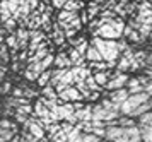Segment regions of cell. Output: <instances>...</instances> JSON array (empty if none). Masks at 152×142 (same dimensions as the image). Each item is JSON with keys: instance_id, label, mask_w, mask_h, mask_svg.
I'll return each mask as SVG.
<instances>
[{"instance_id": "d6986e66", "label": "cell", "mask_w": 152, "mask_h": 142, "mask_svg": "<svg viewBox=\"0 0 152 142\" xmlns=\"http://www.w3.org/2000/svg\"><path fill=\"white\" fill-rule=\"evenodd\" d=\"M140 127H152V115H151V111L138 116V129H140Z\"/></svg>"}, {"instance_id": "484cf974", "label": "cell", "mask_w": 152, "mask_h": 142, "mask_svg": "<svg viewBox=\"0 0 152 142\" xmlns=\"http://www.w3.org/2000/svg\"><path fill=\"white\" fill-rule=\"evenodd\" d=\"M9 50L5 45H0V63H9Z\"/></svg>"}, {"instance_id": "e0dca14e", "label": "cell", "mask_w": 152, "mask_h": 142, "mask_svg": "<svg viewBox=\"0 0 152 142\" xmlns=\"http://www.w3.org/2000/svg\"><path fill=\"white\" fill-rule=\"evenodd\" d=\"M43 98L45 99H50V101H56L58 99V94H56V91L51 86H45L43 88Z\"/></svg>"}, {"instance_id": "2e32d148", "label": "cell", "mask_w": 152, "mask_h": 142, "mask_svg": "<svg viewBox=\"0 0 152 142\" xmlns=\"http://www.w3.org/2000/svg\"><path fill=\"white\" fill-rule=\"evenodd\" d=\"M9 19H12V15H10V12H9L5 0H2V2H0V22L4 24V22L9 21Z\"/></svg>"}, {"instance_id": "ba28073f", "label": "cell", "mask_w": 152, "mask_h": 142, "mask_svg": "<svg viewBox=\"0 0 152 142\" xmlns=\"http://www.w3.org/2000/svg\"><path fill=\"white\" fill-rule=\"evenodd\" d=\"M53 65H55V68L72 67V63H70L69 57H67V53H65V52H62V53H58L56 57H53Z\"/></svg>"}, {"instance_id": "8d00e7d4", "label": "cell", "mask_w": 152, "mask_h": 142, "mask_svg": "<svg viewBox=\"0 0 152 142\" xmlns=\"http://www.w3.org/2000/svg\"><path fill=\"white\" fill-rule=\"evenodd\" d=\"M65 4H67V0H53V5H55L56 9H62Z\"/></svg>"}, {"instance_id": "277c9868", "label": "cell", "mask_w": 152, "mask_h": 142, "mask_svg": "<svg viewBox=\"0 0 152 142\" xmlns=\"http://www.w3.org/2000/svg\"><path fill=\"white\" fill-rule=\"evenodd\" d=\"M128 79H130V77H128L126 74L113 72V74H111V77L108 79V82H106V86H104V88L110 89V93H111V91H116V89H123L125 86H126Z\"/></svg>"}, {"instance_id": "9a60e30c", "label": "cell", "mask_w": 152, "mask_h": 142, "mask_svg": "<svg viewBox=\"0 0 152 142\" xmlns=\"http://www.w3.org/2000/svg\"><path fill=\"white\" fill-rule=\"evenodd\" d=\"M82 2L80 0H67V4H65V10H69V12H77V10H80L82 9Z\"/></svg>"}, {"instance_id": "1f68e13d", "label": "cell", "mask_w": 152, "mask_h": 142, "mask_svg": "<svg viewBox=\"0 0 152 142\" xmlns=\"http://www.w3.org/2000/svg\"><path fill=\"white\" fill-rule=\"evenodd\" d=\"M24 77H26V81H29V82H34L36 79H38V75L33 74V72H31V70H28V68L24 70Z\"/></svg>"}, {"instance_id": "ee69618b", "label": "cell", "mask_w": 152, "mask_h": 142, "mask_svg": "<svg viewBox=\"0 0 152 142\" xmlns=\"http://www.w3.org/2000/svg\"><path fill=\"white\" fill-rule=\"evenodd\" d=\"M2 67H4V65H2V63H0V68H2Z\"/></svg>"}, {"instance_id": "3957f363", "label": "cell", "mask_w": 152, "mask_h": 142, "mask_svg": "<svg viewBox=\"0 0 152 142\" xmlns=\"http://www.w3.org/2000/svg\"><path fill=\"white\" fill-rule=\"evenodd\" d=\"M149 98H151V94H147L145 91L138 93V94L128 96V98H126V99H125V101L120 104V115L130 116L132 111L137 108L138 104H142V103H147V101H149Z\"/></svg>"}, {"instance_id": "f546056e", "label": "cell", "mask_w": 152, "mask_h": 142, "mask_svg": "<svg viewBox=\"0 0 152 142\" xmlns=\"http://www.w3.org/2000/svg\"><path fill=\"white\" fill-rule=\"evenodd\" d=\"M80 142H103V139H97V137L92 135V134H82Z\"/></svg>"}, {"instance_id": "8fae6325", "label": "cell", "mask_w": 152, "mask_h": 142, "mask_svg": "<svg viewBox=\"0 0 152 142\" xmlns=\"http://www.w3.org/2000/svg\"><path fill=\"white\" fill-rule=\"evenodd\" d=\"M51 26H53V41H55L58 46H62L63 43H65V34H63V31L60 29V26L56 22L51 24Z\"/></svg>"}, {"instance_id": "4fadbf2b", "label": "cell", "mask_w": 152, "mask_h": 142, "mask_svg": "<svg viewBox=\"0 0 152 142\" xmlns=\"http://www.w3.org/2000/svg\"><path fill=\"white\" fill-rule=\"evenodd\" d=\"M116 127H121V129H130V127H137V122L130 118V116H121L116 120Z\"/></svg>"}, {"instance_id": "ab89813d", "label": "cell", "mask_w": 152, "mask_h": 142, "mask_svg": "<svg viewBox=\"0 0 152 142\" xmlns=\"http://www.w3.org/2000/svg\"><path fill=\"white\" fill-rule=\"evenodd\" d=\"M10 142H21V137H19V134H15V135L10 139Z\"/></svg>"}, {"instance_id": "f6af8a7d", "label": "cell", "mask_w": 152, "mask_h": 142, "mask_svg": "<svg viewBox=\"0 0 152 142\" xmlns=\"http://www.w3.org/2000/svg\"><path fill=\"white\" fill-rule=\"evenodd\" d=\"M0 142H4V141H0Z\"/></svg>"}, {"instance_id": "60d3db41", "label": "cell", "mask_w": 152, "mask_h": 142, "mask_svg": "<svg viewBox=\"0 0 152 142\" xmlns=\"http://www.w3.org/2000/svg\"><path fill=\"white\" fill-rule=\"evenodd\" d=\"M0 45H4V36L0 34Z\"/></svg>"}, {"instance_id": "d6a6232c", "label": "cell", "mask_w": 152, "mask_h": 142, "mask_svg": "<svg viewBox=\"0 0 152 142\" xmlns=\"http://www.w3.org/2000/svg\"><path fill=\"white\" fill-rule=\"evenodd\" d=\"M0 88H2V94H9L10 89H12V86H10L9 81H4V86H0Z\"/></svg>"}, {"instance_id": "9c48e42d", "label": "cell", "mask_w": 152, "mask_h": 142, "mask_svg": "<svg viewBox=\"0 0 152 142\" xmlns=\"http://www.w3.org/2000/svg\"><path fill=\"white\" fill-rule=\"evenodd\" d=\"M126 93H128V96L132 94H138V93H142L144 91V88L140 86V82H138L137 77H132V79H128V82H126Z\"/></svg>"}, {"instance_id": "30bf717a", "label": "cell", "mask_w": 152, "mask_h": 142, "mask_svg": "<svg viewBox=\"0 0 152 142\" xmlns=\"http://www.w3.org/2000/svg\"><path fill=\"white\" fill-rule=\"evenodd\" d=\"M84 58H87L91 63H94V62H103L101 55H99V52H97L96 48L92 46V45H89V46H87V50H86V55H84Z\"/></svg>"}, {"instance_id": "836d02e7", "label": "cell", "mask_w": 152, "mask_h": 142, "mask_svg": "<svg viewBox=\"0 0 152 142\" xmlns=\"http://www.w3.org/2000/svg\"><path fill=\"white\" fill-rule=\"evenodd\" d=\"M14 118H15V122H17V123H21V125H24V123H26V120H28V116L19 115V113H14Z\"/></svg>"}, {"instance_id": "4dcf8cb0", "label": "cell", "mask_w": 152, "mask_h": 142, "mask_svg": "<svg viewBox=\"0 0 152 142\" xmlns=\"http://www.w3.org/2000/svg\"><path fill=\"white\" fill-rule=\"evenodd\" d=\"M91 67L94 68V70H99V72H103V70H106L108 68V63L106 62H94V63H91Z\"/></svg>"}, {"instance_id": "7bdbcfd3", "label": "cell", "mask_w": 152, "mask_h": 142, "mask_svg": "<svg viewBox=\"0 0 152 142\" xmlns=\"http://www.w3.org/2000/svg\"><path fill=\"white\" fill-rule=\"evenodd\" d=\"M38 142H48V139H46V137H45V139H41V141H38Z\"/></svg>"}, {"instance_id": "cb8c5ba5", "label": "cell", "mask_w": 152, "mask_h": 142, "mask_svg": "<svg viewBox=\"0 0 152 142\" xmlns=\"http://www.w3.org/2000/svg\"><path fill=\"white\" fill-rule=\"evenodd\" d=\"M50 142H67V134L62 132V130H58L56 134H53L50 137Z\"/></svg>"}, {"instance_id": "7c38bea8", "label": "cell", "mask_w": 152, "mask_h": 142, "mask_svg": "<svg viewBox=\"0 0 152 142\" xmlns=\"http://www.w3.org/2000/svg\"><path fill=\"white\" fill-rule=\"evenodd\" d=\"M149 111H151V101L142 103V104H138L137 108L130 113V118H133V116H140V115H144V113H149Z\"/></svg>"}, {"instance_id": "f1b7e54d", "label": "cell", "mask_w": 152, "mask_h": 142, "mask_svg": "<svg viewBox=\"0 0 152 142\" xmlns=\"http://www.w3.org/2000/svg\"><path fill=\"white\" fill-rule=\"evenodd\" d=\"M19 137H21V142H38V141H36L34 137L31 135V134H29V132H28L26 129H24V130L21 132V135H19Z\"/></svg>"}, {"instance_id": "8992f818", "label": "cell", "mask_w": 152, "mask_h": 142, "mask_svg": "<svg viewBox=\"0 0 152 142\" xmlns=\"http://www.w3.org/2000/svg\"><path fill=\"white\" fill-rule=\"evenodd\" d=\"M126 98H128V93H126L125 88L123 89H116V91H111L110 94H108V99H110L113 104H116V106H120Z\"/></svg>"}, {"instance_id": "d4e9b609", "label": "cell", "mask_w": 152, "mask_h": 142, "mask_svg": "<svg viewBox=\"0 0 152 142\" xmlns=\"http://www.w3.org/2000/svg\"><path fill=\"white\" fill-rule=\"evenodd\" d=\"M5 33H10V34H14L15 33V21L14 19H9L4 22V27H2Z\"/></svg>"}, {"instance_id": "6da1fadb", "label": "cell", "mask_w": 152, "mask_h": 142, "mask_svg": "<svg viewBox=\"0 0 152 142\" xmlns=\"http://www.w3.org/2000/svg\"><path fill=\"white\" fill-rule=\"evenodd\" d=\"M92 46L96 48L103 62L111 63V62H116L120 58V52H118L116 41H110V40H101V38H92Z\"/></svg>"}, {"instance_id": "e575fe53", "label": "cell", "mask_w": 152, "mask_h": 142, "mask_svg": "<svg viewBox=\"0 0 152 142\" xmlns=\"http://www.w3.org/2000/svg\"><path fill=\"white\" fill-rule=\"evenodd\" d=\"M28 5H29V9H31V12H33V10H38L39 2H38V0H28Z\"/></svg>"}, {"instance_id": "52a82bcc", "label": "cell", "mask_w": 152, "mask_h": 142, "mask_svg": "<svg viewBox=\"0 0 152 142\" xmlns=\"http://www.w3.org/2000/svg\"><path fill=\"white\" fill-rule=\"evenodd\" d=\"M70 72H72V75H74V84L84 81L86 77H89L91 75V70L87 67H72L70 68Z\"/></svg>"}, {"instance_id": "ffe728a7", "label": "cell", "mask_w": 152, "mask_h": 142, "mask_svg": "<svg viewBox=\"0 0 152 142\" xmlns=\"http://www.w3.org/2000/svg\"><path fill=\"white\" fill-rule=\"evenodd\" d=\"M4 45L7 48H10L12 52H17V50H19V48H17V40H15L14 34H9L7 38H4Z\"/></svg>"}, {"instance_id": "83f0119b", "label": "cell", "mask_w": 152, "mask_h": 142, "mask_svg": "<svg viewBox=\"0 0 152 142\" xmlns=\"http://www.w3.org/2000/svg\"><path fill=\"white\" fill-rule=\"evenodd\" d=\"M38 96V91L33 88H24L22 89V98H26V99H31V98H36Z\"/></svg>"}, {"instance_id": "d590c367", "label": "cell", "mask_w": 152, "mask_h": 142, "mask_svg": "<svg viewBox=\"0 0 152 142\" xmlns=\"http://www.w3.org/2000/svg\"><path fill=\"white\" fill-rule=\"evenodd\" d=\"M12 91V98H22V89L21 88H14L10 89Z\"/></svg>"}, {"instance_id": "ac0fdd59", "label": "cell", "mask_w": 152, "mask_h": 142, "mask_svg": "<svg viewBox=\"0 0 152 142\" xmlns=\"http://www.w3.org/2000/svg\"><path fill=\"white\" fill-rule=\"evenodd\" d=\"M92 79H94V82L101 88V86H106V82L110 79V74H108V72H96V75H92Z\"/></svg>"}, {"instance_id": "4316f807", "label": "cell", "mask_w": 152, "mask_h": 142, "mask_svg": "<svg viewBox=\"0 0 152 142\" xmlns=\"http://www.w3.org/2000/svg\"><path fill=\"white\" fill-rule=\"evenodd\" d=\"M39 63H41V68H43V70H48V67H51V65H53V55L48 53L41 62H39Z\"/></svg>"}, {"instance_id": "74e56055", "label": "cell", "mask_w": 152, "mask_h": 142, "mask_svg": "<svg viewBox=\"0 0 152 142\" xmlns=\"http://www.w3.org/2000/svg\"><path fill=\"white\" fill-rule=\"evenodd\" d=\"M19 58H21V60H26V58H28V52H26V50H22L21 55L17 57V60H19Z\"/></svg>"}, {"instance_id": "603a6c76", "label": "cell", "mask_w": 152, "mask_h": 142, "mask_svg": "<svg viewBox=\"0 0 152 142\" xmlns=\"http://www.w3.org/2000/svg\"><path fill=\"white\" fill-rule=\"evenodd\" d=\"M14 113H19V115H24V116H31V115H33V106H31V104L17 106V108L14 110Z\"/></svg>"}, {"instance_id": "44dd1931", "label": "cell", "mask_w": 152, "mask_h": 142, "mask_svg": "<svg viewBox=\"0 0 152 142\" xmlns=\"http://www.w3.org/2000/svg\"><path fill=\"white\" fill-rule=\"evenodd\" d=\"M50 75H51V70H45L43 74L38 75V79H36V82H38V86H41V88H45V86H48L50 82Z\"/></svg>"}, {"instance_id": "f35d334b", "label": "cell", "mask_w": 152, "mask_h": 142, "mask_svg": "<svg viewBox=\"0 0 152 142\" xmlns=\"http://www.w3.org/2000/svg\"><path fill=\"white\" fill-rule=\"evenodd\" d=\"M97 98H99V94H97V93H91V96H89V99H87V101H96Z\"/></svg>"}, {"instance_id": "5b68a950", "label": "cell", "mask_w": 152, "mask_h": 142, "mask_svg": "<svg viewBox=\"0 0 152 142\" xmlns=\"http://www.w3.org/2000/svg\"><path fill=\"white\" fill-rule=\"evenodd\" d=\"M58 99L63 103H80L82 96L74 86H70V88H65L62 93H58Z\"/></svg>"}, {"instance_id": "7a4b0ae2", "label": "cell", "mask_w": 152, "mask_h": 142, "mask_svg": "<svg viewBox=\"0 0 152 142\" xmlns=\"http://www.w3.org/2000/svg\"><path fill=\"white\" fill-rule=\"evenodd\" d=\"M123 27H125L123 21L115 17V19H111L108 24H104V26L94 29L92 34H94V38L101 36V38H106V40H110V41H116L118 38H121V31H123Z\"/></svg>"}, {"instance_id": "5bb4252c", "label": "cell", "mask_w": 152, "mask_h": 142, "mask_svg": "<svg viewBox=\"0 0 152 142\" xmlns=\"http://www.w3.org/2000/svg\"><path fill=\"white\" fill-rule=\"evenodd\" d=\"M130 60L132 58H126V57H120V62L116 63V72H120V74H125L126 70H130Z\"/></svg>"}, {"instance_id": "b9f144b4", "label": "cell", "mask_w": 152, "mask_h": 142, "mask_svg": "<svg viewBox=\"0 0 152 142\" xmlns=\"http://www.w3.org/2000/svg\"><path fill=\"white\" fill-rule=\"evenodd\" d=\"M92 2H94V4H97V5H99V4H101L103 0H92Z\"/></svg>"}, {"instance_id": "7402d4cb", "label": "cell", "mask_w": 152, "mask_h": 142, "mask_svg": "<svg viewBox=\"0 0 152 142\" xmlns=\"http://www.w3.org/2000/svg\"><path fill=\"white\" fill-rule=\"evenodd\" d=\"M99 12H101V5H97V4H94V2H92V4H91L89 5V10H87V19H94V17H96V15H99Z\"/></svg>"}]
</instances>
